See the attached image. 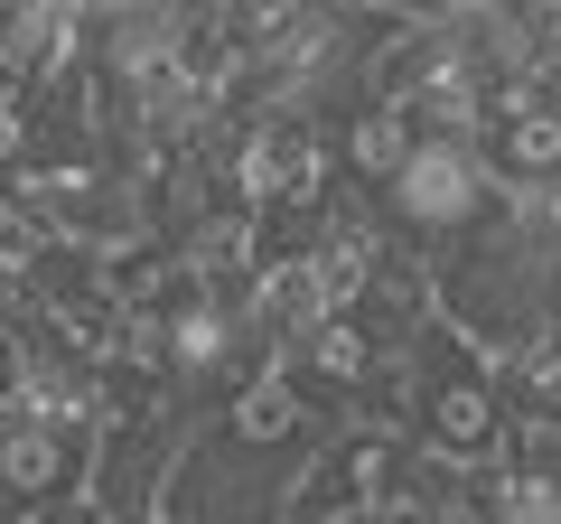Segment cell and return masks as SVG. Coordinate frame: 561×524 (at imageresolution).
<instances>
[{
	"instance_id": "8",
	"label": "cell",
	"mask_w": 561,
	"mask_h": 524,
	"mask_svg": "<svg viewBox=\"0 0 561 524\" xmlns=\"http://www.w3.org/2000/svg\"><path fill=\"white\" fill-rule=\"evenodd\" d=\"M300 346H309V375H319V384H337V394H356V384L375 375V338H365V328L346 319V309H337V319H319Z\"/></svg>"
},
{
	"instance_id": "4",
	"label": "cell",
	"mask_w": 561,
	"mask_h": 524,
	"mask_svg": "<svg viewBox=\"0 0 561 524\" xmlns=\"http://www.w3.org/2000/svg\"><path fill=\"white\" fill-rule=\"evenodd\" d=\"M160 338H169V365H179V375H216V365H225V346H234V319H225V300H216V291H197V282H187L179 300H169V328H160Z\"/></svg>"
},
{
	"instance_id": "12",
	"label": "cell",
	"mask_w": 561,
	"mask_h": 524,
	"mask_svg": "<svg viewBox=\"0 0 561 524\" xmlns=\"http://www.w3.org/2000/svg\"><path fill=\"white\" fill-rule=\"evenodd\" d=\"M534 384H542V394H561V338L534 346Z\"/></svg>"
},
{
	"instance_id": "5",
	"label": "cell",
	"mask_w": 561,
	"mask_h": 524,
	"mask_svg": "<svg viewBox=\"0 0 561 524\" xmlns=\"http://www.w3.org/2000/svg\"><path fill=\"white\" fill-rule=\"evenodd\" d=\"M309 272H319L328 309L365 300V282H375V243H365V225H356V216H328V235L309 243Z\"/></svg>"
},
{
	"instance_id": "11",
	"label": "cell",
	"mask_w": 561,
	"mask_h": 524,
	"mask_svg": "<svg viewBox=\"0 0 561 524\" xmlns=\"http://www.w3.org/2000/svg\"><path fill=\"white\" fill-rule=\"evenodd\" d=\"M10 524H113V515L84 505V497H66V505H47V515H10Z\"/></svg>"
},
{
	"instance_id": "3",
	"label": "cell",
	"mask_w": 561,
	"mask_h": 524,
	"mask_svg": "<svg viewBox=\"0 0 561 524\" xmlns=\"http://www.w3.org/2000/svg\"><path fill=\"white\" fill-rule=\"evenodd\" d=\"M431 449H440L449 468H478V459H496V403H486V384H440L431 394Z\"/></svg>"
},
{
	"instance_id": "10",
	"label": "cell",
	"mask_w": 561,
	"mask_h": 524,
	"mask_svg": "<svg viewBox=\"0 0 561 524\" xmlns=\"http://www.w3.org/2000/svg\"><path fill=\"white\" fill-rule=\"evenodd\" d=\"M496 524H561V478H505Z\"/></svg>"
},
{
	"instance_id": "1",
	"label": "cell",
	"mask_w": 561,
	"mask_h": 524,
	"mask_svg": "<svg viewBox=\"0 0 561 524\" xmlns=\"http://www.w3.org/2000/svg\"><path fill=\"white\" fill-rule=\"evenodd\" d=\"M383 187H393V216L402 225H421V235H459V225L478 216V197H486V169H478V150H468V141H449V132H440V141H412V150H402V169Z\"/></svg>"
},
{
	"instance_id": "2",
	"label": "cell",
	"mask_w": 561,
	"mask_h": 524,
	"mask_svg": "<svg viewBox=\"0 0 561 524\" xmlns=\"http://www.w3.org/2000/svg\"><path fill=\"white\" fill-rule=\"evenodd\" d=\"M76 487H84V431L0 412V497H10V515H47Z\"/></svg>"
},
{
	"instance_id": "9",
	"label": "cell",
	"mask_w": 561,
	"mask_h": 524,
	"mask_svg": "<svg viewBox=\"0 0 561 524\" xmlns=\"http://www.w3.org/2000/svg\"><path fill=\"white\" fill-rule=\"evenodd\" d=\"M402 150H412V113H393V103H375V113L356 122V141H346V169L356 179H393Z\"/></svg>"
},
{
	"instance_id": "7",
	"label": "cell",
	"mask_w": 561,
	"mask_h": 524,
	"mask_svg": "<svg viewBox=\"0 0 561 524\" xmlns=\"http://www.w3.org/2000/svg\"><path fill=\"white\" fill-rule=\"evenodd\" d=\"M253 300H262V319L290 328V338H309L319 319H337V309H328V291H319V272H309V253H300V262H272V272L253 282Z\"/></svg>"
},
{
	"instance_id": "6",
	"label": "cell",
	"mask_w": 561,
	"mask_h": 524,
	"mask_svg": "<svg viewBox=\"0 0 561 524\" xmlns=\"http://www.w3.org/2000/svg\"><path fill=\"white\" fill-rule=\"evenodd\" d=\"M225 431H234V449H280L290 431H300V394H290V375H253L234 394V412H225Z\"/></svg>"
}]
</instances>
